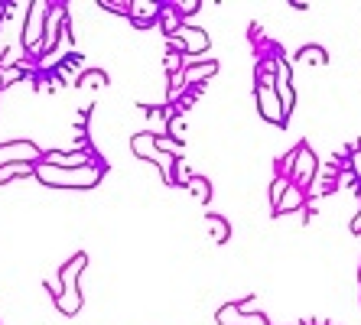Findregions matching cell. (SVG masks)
<instances>
[{
    "label": "cell",
    "mask_w": 361,
    "mask_h": 325,
    "mask_svg": "<svg viewBox=\"0 0 361 325\" xmlns=\"http://www.w3.org/2000/svg\"><path fill=\"white\" fill-rule=\"evenodd\" d=\"M104 173H108V163L94 159V163L78 166V169H56V166L39 163L33 176L42 185H52V189H94V185L104 179Z\"/></svg>",
    "instance_id": "6da1fadb"
},
{
    "label": "cell",
    "mask_w": 361,
    "mask_h": 325,
    "mask_svg": "<svg viewBox=\"0 0 361 325\" xmlns=\"http://www.w3.org/2000/svg\"><path fill=\"white\" fill-rule=\"evenodd\" d=\"M88 267V254H82L78 250L75 257L66 260V267L59 270V296H56V309H59L62 316H75L78 309H82V290H78V276H82V270Z\"/></svg>",
    "instance_id": "7a4b0ae2"
},
{
    "label": "cell",
    "mask_w": 361,
    "mask_h": 325,
    "mask_svg": "<svg viewBox=\"0 0 361 325\" xmlns=\"http://www.w3.org/2000/svg\"><path fill=\"white\" fill-rule=\"evenodd\" d=\"M257 111H261L264 121H270V124L277 127H286V121L290 117L283 114V108H280V98L277 92H274V62H257Z\"/></svg>",
    "instance_id": "3957f363"
},
{
    "label": "cell",
    "mask_w": 361,
    "mask_h": 325,
    "mask_svg": "<svg viewBox=\"0 0 361 325\" xmlns=\"http://www.w3.org/2000/svg\"><path fill=\"white\" fill-rule=\"evenodd\" d=\"M46 13H49V4L46 0H33L26 4V23H23V49L36 52L39 56V46H42V33H46Z\"/></svg>",
    "instance_id": "277c9868"
},
{
    "label": "cell",
    "mask_w": 361,
    "mask_h": 325,
    "mask_svg": "<svg viewBox=\"0 0 361 325\" xmlns=\"http://www.w3.org/2000/svg\"><path fill=\"white\" fill-rule=\"evenodd\" d=\"M169 49H176L179 56H185L189 62H195V56L209 52V33L199 26H179L176 33L169 36Z\"/></svg>",
    "instance_id": "5b68a950"
},
{
    "label": "cell",
    "mask_w": 361,
    "mask_h": 325,
    "mask_svg": "<svg viewBox=\"0 0 361 325\" xmlns=\"http://www.w3.org/2000/svg\"><path fill=\"white\" fill-rule=\"evenodd\" d=\"M66 30H68V7L66 4H49V13H46V33H42V46H39V59L56 52V46H59V39H62Z\"/></svg>",
    "instance_id": "8992f818"
},
{
    "label": "cell",
    "mask_w": 361,
    "mask_h": 325,
    "mask_svg": "<svg viewBox=\"0 0 361 325\" xmlns=\"http://www.w3.org/2000/svg\"><path fill=\"white\" fill-rule=\"evenodd\" d=\"M316 173H319V159L310 150V143L306 140L296 143V159H293V169H290V183L306 192L312 185V179H316Z\"/></svg>",
    "instance_id": "52a82bcc"
},
{
    "label": "cell",
    "mask_w": 361,
    "mask_h": 325,
    "mask_svg": "<svg viewBox=\"0 0 361 325\" xmlns=\"http://www.w3.org/2000/svg\"><path fill=\"white\" fill-rule=\"evenodd\" d=\"M42 150L33 140H7L0 143V166H13V163H30V166H39Z\"/></svg>",
    "instance_id": "ba28073f"
},
{
    "label": "cell",
    "mask_w": 361,
    "mask_h": 325,
    "mask_svg": "<svg viewBox=\"0 0 361 325\" xmlns=\"http://www.w3.org/2000/svg\"><path fill=\"white\" fill-rule=\"evenodd\" d=\"M274 92L280 98V108L283 114L290 117L293 114V104H296V92H293V68L286 59H274Z\"/></svg>",
    "instance_id": "9c48e42d"
},
{
    "label": "cell",
    "mask_w": 361,
    "mask_h": 325,
    "mask_svg": "<svg viewBox=\"0 0 361 325\" xmlns=\"http://www.w3.org/2000/svg\"><path fill=\"white\" fill-rule=\"evenodd\" d=\"M94 150L92 143L88 147H75V150H49L42 153L39 163H46V166H56V169H78V166H88V163H94Z\"/></svg>",
    "instance_id": "30bf717a"
},
{
    "label": "cell",
    "mask_w": 361,
    "mask_h": 325,
    "mask_svg": "<svg viewBox=\"0 0 361 325\" xmlns=\"http://www.w3.org/2000/svg\"><path fill=\"white\" fill-rule=\"evenodd\" d=\"M215 319H219V325H270L261 312H244L241 300H238V302H225V306L215 312Z\"/></svg>",
    "instance_id": "8fae6325"
},
{
    "label": "cell",
    "mask_w": 361,
    "mask_h": 325,
    "mask_svg": "<svg viewBox=\"0 0 361 325\" xmlns=\"http://www.w3.org/2000/svg\"><path fill=\"white\" fill-rule=\"evenodd\" d=\"M160 10L163 4H157V0H130V23L134 26H157L160 23Z\"/></svg>",
    "instance_id": "7c38bea8"
},
{
    "label": "cell",
    "mask_w": 361,
    "mask_h": 325,
    "mask_svg": "<svg viewBox=\"0 0 361 325\" xmlns=\"http://www.w3.org/2000/svg\"><path fill=\"white\" fill-rule=\"evenodd\" d=\"M215 72H219V62H215V59H195V62H185L183 66V82H185V88H189V85L209 82Z\"/></svg>",
    "instance_id": "4fadbf2b"
},
{
    "label": "cell",
    "mask_w": 361,
    "mask_h": 325,
    "mask_svg": "<svg viewBox=\"0 0 361 325\" xmlns=\"http://www.w3.org/2000/svg\"><path fill=\"white\" fill-rule=\"evenodd\" d=\"M130 153L140 159H150L153 153H157V134H153V130H143V134L130 137Z\"/></svg>",
    "instance_id": "5bb4252c"
},
{
    "label": "cell",
    "mask_w": 361,
    "mask_h": 325,
    "mask_svg": "<svg viewBox=\"0 0 361 325\" xmlns=\"http://www.w3.org/2000/svg\"><path fill=\"white\" fill-rule=\"evenodd\" d=\"M302 205H306V192L300 189V185H286V192H283V202H280V209H277V215H290V211H300Z\"/></svg>",
    "instance_id": "9a60e30c"
},
{
    "label": "cell",
    "mask_w": 361,
    "mask_h": 325,
    "mask_svg": "<svg viewBox=\"0 0 361 325\" xmlns=\"http://www.w3.org/2000/svg\"><path fill=\"white\" fill-rule=\"evenodd\" d=\"M205 221H209V228H212V241H215V244H225L228 238H231V225H228L221 215H212V211H209V215H205Z\"/></svg>",
    "instance_id": "2e32d148"
},
{
    "label": "cell",
    "mask_w": 361,
    "mask_h": 325,
    "mask_svg": "<svg viewBox=\"0 0 361 325\" xmlns=\"http://www.w3.org/2000/svg\"><path fill=\"white\" fill-rule=\"evenodd\" d=\"M296 59H300V62H306V66H326L329 52L322 49V46H302V49L296 52Z\"/></svg>",
    "instance_id": "e0dca14e"
},
{
    "label": "cell",
    "mask_w": 361,
    "mask_h": 325,
    "mask_svg": "<svg viewBox=\"0 0 361 325\" xmlns=\"http://www.w3.org/2000/svg\"><path fill=\"white\" fill-rule=\"evenodd\" d=\"M36 166H30V163H13V166H0V185L13 183V179H20V176H33Z\"/></svg>",
    "instance_id": "ac0fdd59"
},
{
    "label": "cell",
    "mask_w": 361,
    "mask_h": 325,
    "mask_svg": "<svg viewBox=\"0 0 361 325\" xmlns=\"http://www.w3.org/2000/svg\"><path fill=\"white\" fill-rule=\"evenodd\" d=\"M160 23H163V30H166V36H173L183 26V17L176 13V7L173 4H163V10H160Z\"/></svg>",
    "instance_id": "d6986e66"
},
{
    "label": "cell",
    "mask_w": 361,
    "mask_h": 325,
    "mask_svg": "<svg viewBox=\"0 0 361 325\" xmlns=\"http://www.w3.org/2000/svg\"><path fill=\"white\" fill-rule=\"evenodd\" d=\"M185 189H192V195L199 202H209L212 199V183L205 179V176H192V179L185 183Z\"/></svg>",
    "instance_id": "ffe728a7"
},
{
    "label": "cell",
    "mask_w": 361,
    "mask_h": 325,
    "mask_svg": "<svg viewBox=\"0 0 361 325\" xmlns=\"http://www.w3.org/2000/svg\"><path fill=\"white\" fill-rule=\"evenodd\" d=\"M78 85L82 88H101V85H108V72H101V68H88L78 75Z\"/></svg>",
    "instance_id": "44dd1931"
},
{
    "label": "cell",
    "mask_w": 361,
    "mask_h": 325,
    "mask_svg": "<svg viewBox=\"0 0 361 325\" xmlns=\"http://www.w3.org/2000/svg\"><path fill=\"white\" fill-rule=\"evenodd\" d=\"M286 185H290V179H286V176H277V179H274V185H270V209H274V215H277L280 202H283Z\"/></svg>",
    "instance_id": "7402d4cb"
},
{
    "label": "cell",
    "mask_w": 361,
    "mask_h": 325,
    "mask_svg": "<svg viewBox=\"0 0 361 325\" xmlns=\"http://www.w3.org/2000/svg\"><path fill=\"white\" fill-rule=\"evenodd\" d=\"M166 137H169V140H179V143H183V137H185V117L183 114H169Z\"/></svg>",
    "instance_id": "603a6c76"
},
{
    "label": "cell",
    "mask_w": 361,
    "mask_h": 325,
    "mask_svg": "<svg viewBox=\"0 0 361 325\" xmlns=\"http://www.w3.org/2000/svg\"><path fill=\"white\" fill-rule=\"evenodd\" d=\"M163 66H166V72H169V75H179V72H183V66H185V62H183V56H179L176 49H169V52H166V62H163Z\"/></svg>",
    "instance_id": "cb8c5ba5"
},
{
    "label": "cell",
    "mask_w": 361,
    "mask_h": 325,
    "mask_svg": "<svg viewBox=\"0 0 361 325\" xmlns=\"http://www.w3.org/2000/svg\"><path fill=\"white\" fill-rule=\"evenodd\" d=\"M101 7H108L111 13H121V17H130V0H101Z\"/></svg>",
    "instance_id": "d4e9b609"
},
{
    "label": "cell",
    "mask_w": 361,
    "mask_h": 325,
    "mask_svg": "<svg viewBox=\"0 0 361 325\" xmlns=\"http://www.w3.org/2000/svg\"><path fill=\"white\" fill-rule=\"evenodd\" d=\"M192 179V173H189V166H185V159H176V169H173V183L176 185H185Z\"/></svg>",
    "instance_id": "484cf974"
},
{
    "label": "cell",
    "mask_w": 361,
    "mask_h": 325,
    "mask_svg": "<svg viewBox=\"0 0 361 325\" xmlns=\"http://www.w3.org/2000/svg\"><path fill=\"white\" fill-rule=\"evenodd\" d=\"M173 7H176L179 17H192L195 10L202 7V0H179V4H173Z\"/></svg>",
    "instance_id": "4316f807"
},
{
    "label": "cell",
    "mask_w": 361,
    "mask_h": 325,
    "mask_svg": "<svg viewBox=\"0 0 361 325\" xmlns=\"http://www.w3.org/2000/svg\"><path fill=\"white\" fill-rule=\"evenodd\" d=\"M352 234H361V211L352 218Z\"/></svg>",
    "instance_id": "83f0119b"
},
{
    "label": "cell",
    "mask_w": 361,
    "mask_h": 325,
    "mask_svg": "<svg viewBox=\"0 0 361 325\" xmlns=\"http://www.w3.org/2000/svg\"><path fill=\"white\" fill-rule=\"evenodd\" d=\"M358 283H361V270H358Z\"/></svg>",
    "instance_id": "f1b7e54d"
},
{
    "label": "cell",
    "mask_w": 361,
    "mask_h": 325,
    "mask_svg": "<svg viewBox=\"0 0 361 325\" xmlns=\"http://www.w3.org/2000/svg\"><path fill=\"white\" fill-rule=\"evenodd\" d=\"M358 179H361V173H358Z\"/></svg>",
    "instance_id": "f546056e"
},
{
    "label": "cell",
    "mask_w": 361,
    "mask_h": 325,
    "mask_svg": "<svg viewBox=\"0 0 361 325\" xmlns=\"http://www.w3.org/2000/svg\"><path fill=\"white\" fill-rule=\"evenodd\" d=\"M0 88H4V85H0Z\"/></svg>",
    "instance_id": "4dcf8cb0"
}]
</instances>
